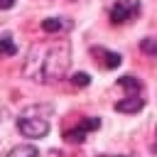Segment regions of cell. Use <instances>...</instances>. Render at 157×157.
Here are the masks:
<instances>
[{
  "label": "cell",
  "instance_id": "obj_1",
  "mask_svg": "<svg viewBox=\"0 0 157 157\" xmlns=\"http://www.w3.org/2000/svg\"><path fill=\"white\" fill-rule=\"evenodd\" d=\"M69 64H71V47L66 39L39 42V44H32L25 59L22 74L37 83H54L66 76Z\"/></svg>",
  "mask_w": 157,
  "mask_h": 157
},
{
  "label": "cell",
  "instance_id": "obj_2",
  "mask_svg": "<svg viewBox=\"0 0 157 157\" xmlns=\"http://www.w3.org/2000/svg\"><path fill=\"white\" fill-rule=\"evenodd\" d=\"M49 118H52V105L47 103H34L27 105L20 118H17V130L25 137H44L49 132Z\"/></svg>",
  "mask_w": 157,
  "mask_h": 157
},
{
  "label": "cell",
  "instance_id": "obj_3",
  "mask_svg": "<svg viewBox=\"0 0 157 157\" xmlns=\"http://www.w3.org/2000/svg\"><path fill=\"white\" fill-rule=\"evenodd\" d=\"M108 17L113 25H125L140 17V0H115L108 10Z\"/></svg>",
  "mask_w": 157,
  "mask_h": 157
},
{
  "label": "cell",
  "instance_id": "obj_4",
  "mask_svg": "<svg viewBox=\"0 0 157 157\" xmlns=\"http://www.w3.org/2000/svg\"><path fill=\"white\" fill-rule=\"evenodd\" d=\"M98 125H101V120H98V118H86L78 128L66 130V132H64V140H66V142H83L86 132H88V130H96Z\"/></svg>",
  "mask_w": 157,
  "mask_h": 157
},
{
  "label": "cell",
  "instance_id": "obj_5",
  "mask_svg": "<svg viewBox=\"0 0 157 157\" xmlns=\"http://www.w3.org/2000/svg\"><path fill=\"white\" fill-rule=\"evenodd\" d=\"M91 54L96 56V61H98L103 69H118L120 61H123L118 52H108V49H103V47H91Z\"/></svg>",
  "mask_w": 157,
  "mask_h": 157
},
{
  "label": "cell",
  "instance_id": "obj_6",
  "mask_svg": "<svg viewBox=\"0 0 157 157\" xmlns=\"http://www.w3.org/2000/svg\"><path fill=\"white\" fill-rule=\"evenodd\" d=\"M142 105H145V101L140 98V93H128L123 101L115 103V110L118 113H137V110H142Z\"/></svg>",
  "mask_w": 157,
  "mask_h": 157
},
{
  "label": "cell",
  "instance_id": "obj_7",
  "mask_svg": "<svg viewBox=\"0 0 157 157\" xmlns=\"http://www.w3.org/2000/svg\"><path fill=\"white\" fill-rule=\"evenodd\" d=\"M42 29H44L47 34L66 32V29H71V20H64V17H47V20H42Z\"/></svg>",
  "mask_w": 157,
  "mask_h": 157
},
{
  "label": "cell",
  "instance_id": "obj_8",
  "mask_svg": "<svg viewBox=\"0 0 157 157\" xmlns=\"http://www.w3.org/2000/svg\"><path fill=\"white\" fill-rule=\"evenodd\" d=\"M5 157H39V150H37L34 145H17V147H12Z\"/></svg>",
  "mask_w": 157,
  "mask_h": 157
},
{
  "label": "cell",
  "instance_id": "obj_9",
  "mask_svg": "<svg viewBox=\"0 0 157 157\" xmlns=\"http://www.w3.org/2000/svg\"><path fill=\"white\" fill-rule=\"evenodd\" d=\"M17 54V44L12 42L10 34H2L0 37V56H15Z\"/></svg>",
  "mask_w": 157,
  "mask_h": 157
},
{
  "label": "cell",
  "instance_id": "obj_10",
  "mask_svg": "<svg viewBox=\"0 0 157 157\" xmlns=\"http://www.w3.org/2000/svg\"><path fill=\"white\" fill-rule=\"evenodd\" d=\"M118 83H120L123 88H128V93H140V81H137L135 76H120Z\"/></svg>",
  "mask_w": 157,
  "mask_h": 157
},
{
  "label": "cell",
  "instance_id": "obj_11",
  "mask_svg": "<svg viewBox=\"0 0 157 157\" xmlns=\"http://www.w3.org/2000/svg\"><path fill=\"white\" fill-rule=\"evenodd\" d=\"M140 49H142L145 54H150V56H157V42H155L152 37H145V39L140 42Z\"/></svg>",
  "mask_w": 157,
  "mask_h": 157
},
{
  "label": "cell",
  "instance_id": "obj_12",
  "mask_svg": "<svg viewBox=\"0 0 157 157\" xmlns=\"http://www.w3.org/2000/svg\"><path fill=\"white\" fill-rule=\"evenodd\" d=\"M71 83H74V86H88V83H91V76L83 74V71H78V74L71 76Z\"/></svg>",
  "mask_w": 157,
  "mask_h": 157
},
{
  "label": "cell",
  "instance_id": "obj_13",
  "mask_svg": "<svg viewBox=\"0 0 157 157\" xmlns=\"http://www.w3.org/2000/svg\"><path fill=\"white\" fill-rule=\"evenodd\" d=\"M15 7V0H0V10H10Z\"/></svg>",
  "mask_w": 157,
  "mask_h": 157
},
{
  "label": "cell",
  "instance_id": "obj_14",
  "mask_svg": "<svg viewBox=\"0 0 157 157\" xmlns=\"http://www.w3.org/2000/svg\"><path fill=\"white\" fill-rule=\"evenodd\" d=\"M118 157H128V155H118Z\"/></svg>",
  "mask_w": 157,
  "mask_h": 157
},
{
  "label": "cell",
  "instance_id": "obj_15",
  "mask_svg": "<svg viewBox=\"0 0 157 157\" xmlns=\"http://www.w3.org/2000/svg\"><path fill=\"white\" fill-rule=\"evenodd\" d=\"M155 150H157V145H155Z\"/></svg>",
  "mask_w": 157,
  "mask_h": 157
}]
</instances>
